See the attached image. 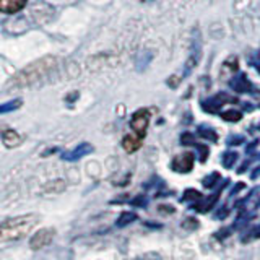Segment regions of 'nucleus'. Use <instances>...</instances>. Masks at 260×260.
I'll return each mask as SVG.
<instances>
[{"mask_svg":"<svg viewBox=\"0 0 260 260\" xmlns=\"http://www.w3.org/2000/svg\"><path fill=\"white\" fill-rule=\"evenodd\" d=\"M28 0H0V10L4 13H16L26 7Z\"/></svg>","mask_w":260,"mask_h":260,"instance_id":"nucleus-8","label":"nucleus"},{"mask_svg":"<svg viewBox=\"0 0 260 260\" xmlns=\"http://www.w3.org/2000/svg\"><path fill=\"white\" fill-rule=\"evenodd\" d=\"M249 63L254 67L258 73H260V55H254V57H250L249 59Z\"/></svg>","mask_w":260,"mask_h":260,"instance_id":"nucleus-14","label":"nucleus"},{"mask_svg":"<svg viewBox=\"0 0 260 260\" xmlns=\"http://www.w3.org/2000/svg\"><path fill=\"white\" fill-rule=\"evenodd\" d=\"M142 143H143V137L137 134H128L124 137V140H122V146H124V150L127 153H135L142 146Z\"/></svg>","mask_w":260,"mask_h":260,"instance_id":"nucleus-7","label":"nucleus"},{"mask_svg":"<svg viewBox=\"0 0 260 260\" xmlns=\"http://www.w3.org/2000/svg\"><path fill=\"white\" fill-rule=\"evenodd\" d=\"M54 236H55V231L51 230V228H44V230H39V231L31 238L29 246H31V249H36V250H38V249H43V247L49 246V244L52 242Z\"/></svg>","mask_w":260,"mask_h":260,"instance_id":"nucleus-4","label":"nucleus"},{"mask_svg":"<svg viewBox=\"0 0 260 260\" xmlns=\"http://www.w3.org/2000/svg\"><path fill=\"white\" fill-rule=\"evenodd\" d=\"M20 106H21V101L20 100H15V101H10V103H5L0 111H2V112H8V111H12V109L20 108Z\"/></svg>","mask_w":260,"mask_h":260,"instance_id":"nucleus-12","label":"nucleus"},{"mask_svg":"<svg viewBox=\"0 0 260 260\" xmlns=\"http://www.w3.org/2000/svg\"><path fill=\"white\" fill-rule=\"evenodd\" d=\"M230 86L234 89L236 93H247V91H252V89H254V86H252V83L249 81L247 75H244V73H239V75L231 78Z\"/></svg>","mask_w":260,"mask_h":260,"instance_id":"nucleus-5","label":"nucleus"},{"mask_svg":"<svg viewBox=\"0 0 260 260\" xmlns=\"http://www.w3.org/2000/svg\"><path fill=\"white\" fill-rule=\"evenodd\" d=\"M150 124V111L148 109H138L134 112L132 119H130V127H132L134 134L140 135L145 138L146 135V128Z\"/></svg>","mask_w":260,"mask_h":260,"instance_id":"nucleus-3","label":"nucleus"},{"mask_svg":"<svg viewBox=\"0 0 260 260\" xmlns=\"http://www.w3.org/2000/svg\"><path fill=\"white\" fill-rule=\"evenodd\" d=\"M192 165H193V154L192 153H184L181 156H177L174 161H173V168L176 171H190L192 169Z\"/></svg>","mask_w":260,"mask_h":260,"instance_id":"nucleus-9","label":"nucleus"},{"mask_svg":"<svg viewBox=\"0 0 260 260\" xmlns=\"http://www.w3.org/2000/svg\"><path fill=\"white\" fill-rule=\"evenodd\" d=\"M202 59V39H200V32L193 31V38H192V44H190V52H189V59H187L185 65H184V73L182 78L190 75L192 70L197 67L199 62Z\"/></svg>","mask_w":260,"mask_h":260,"instance_id":"nucleus-2","label":"nucleus"},{"mask_svg":"<svg viewBox=\"0 0 260 260\" xmlns=\"http://www.w3.org/2000/svg\"><path fill=\"white\" fill-rule=\"evenodd\" d=\"M199 132H200V135L202 137H205V138H213V140H215V138H216V135H215V132H213V130H211V128H207V127H200L199 128Z\"/></svg>","mask_w":260,"mask_h":260,"instance_id":"nucleus-13","label":"nucleus"},{"mask_svg":"<svg viewBox=\"0 0 260 260\" xmlns=\"http://www.w3.org/2000/svg\"><path fill=\"white\" fill-rule=\"evenodd\" d=\"M221 117H223L224 120H230V122H238V120L242 117V114H241L239 111H234V109H231V111H226V112H223V114H221Z\"/></svg>","mask_w":260,"mask_h":260,"instance_id":"nucleus-11","label":"nucleus"},{"mask_svg":"<svg viewBox=\"0 0 260 260\" xmlns=\"http://www.w3.org/2000/svg\"><path fill=\"white\" fill-rule=\"evenodd\" d=\"M224 103H236V98L228 96L226 93H218L215 98L208 100V103H203V109L210 111V112H215L219 106H223Z\"/></svg>","mask_w":260,"mask_h":260,"instance_id":"nucleus-6","label":"nucleus"},{"mask_svg":"<svg viewBox=\"0 0 260 260\" xmlns=\"http://www.w3.org/2000/svg\"><path fill=\"white\" fill-rule=\"evenodd\" d=\"M39 223L38 215H21L8 218L0 226V239L2 242H15L29 234L31 230Z\"/></svg>","mask_w":260,"mask_h":260,"instance_id":"nucleus-1","label":"nucleus"},{"mask_svg":"<svg viewBox=\"0 0 260 260\" xmlns=\"http://www.w3.org/2000/svg\"><path fill=\"white\" fill-rule=\"evenodd\" d=\"M2 142L7 148H15V146H18L23 142V138L20 137L18 132H15V130H5L2 135Z\"/></svg>","mask_w":260,"mask_h":260,"instance_id":"nucleus-10","label":"nucleus"}]
</instances>
